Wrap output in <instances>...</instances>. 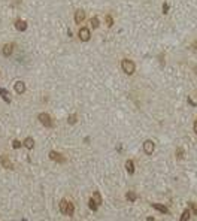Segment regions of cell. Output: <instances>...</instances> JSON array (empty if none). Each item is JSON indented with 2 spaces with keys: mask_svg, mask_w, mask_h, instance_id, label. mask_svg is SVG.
<instances>
[{
  "mask_svg": "<svg viewBox=\"0 0 197 221\" xmlns=\"http://www.w3.org/2000/svg\"><path fill=\"white\" fill-rule=\"evenodd\" d=\"M142 148H143V152H145L146 155H151V154L155 151V144H154L151 139H146L145 142H143Z\"/></svg>",
  "mask_w": 197,
  "mask_h": 221,
  "instance_id": "obj_5",
  "label": "cell"
},
{
  "mask_svg": "<svg viewBox=\"0 0 197 221\" xmlns=\"http://www.w3.org/2000/svg\"><path fill=\"white\" fill-rule=\"evenodd\" d=\"M84 19H85V12H84L82 9H78V11L75 12V23H76V24H81Z\"/></svg>",
  "mask_w": 197,
  "mask_h": 221,
  "instance_id": "obj_10",
  "label": "cell"
},
{
  "mask_svg": "<svg viewBox=\"0 0 197 221\" xmlns=\"http://www.w3.org/2000/svg\"><path fill=\"white\" fill-rule=\"evenodd\" d=\"M126 170H127L128 175H134L136 167H134V161L133 160H127L126 161Z\"/></svg>",
  "mask_w": 197,
  "mask_h": 221,
  "instance_id": "obj_11",
  "label": "cell"
},
{
  "mask_svg": "<svg viewBox=\"0 0 197 221\" xmlns=\"http://www.w3.org/2000/svg\"><path fill=\"white\" fill-rule=\"evenodd\" d=\"M12 51H14V43H12V42H8V43L3 45L2 54H3L5 57H9V55H12Z\"/></svg>",
  "mask_w": 197,
  "mask_h": 221,
  "instance_id": "obj_8",
  "label": "cell"
},
{
  "mask_svg": "<svg viewBox=\"0 0 197 221\" xmlns=\"http://www.w3.org/2000/svg\"><path fill=\"white\" fill-rule=\"evenodd\" d=\"M104 19H106V24H108V27H112V25H114V18L110 17V15H106V18H104Z\"/></svg>",
  "mask_w": 197,
  "mask_h": 221,
  "instance_id": "obj_24",
  "label": "cell"
},
{
  "mask_svg": "<svg viewBox=\"0 0 197 221\" xmlns=\"http://www.w3.org/2000/svg\"><path fill=\"white\" fill-rule=\"evenodd\" d=\"M151 206H152V208H154L155 211L161 212V214H169V209H167V206H164V205H161V203H151Z\"/></svg>",
  "mask_w": 197,
  "mask_h": 221,
  "instance_id": "obj_13",
  "label": "cell"
},
{
  "mask_svg": "<svg viewBox=\"0 0 197 221\" xmlns=\"http://www.w3.org/2000/svg\"><path fill=\"white\" fill-rule=\"evenodd\" d=\"M0 96L3 97V100H5L6 103H11V96H9V93L6 91L5 88H0Z\"/></svg>",
  "mask_w": 197,
  "mask_h": 221,
  "instance_id": "obj_17",
  "label": "cell"
},
{
  "mask_svg": "<svg viewBox=\"0 0 197 221\" xmlns=\"http://www.w3.org/2000/svg\"><path fill=\"white\" fill-rule=\"evenodd\" d=\"M193 128H194V133L197 134V120L194 121V124H193Z\"/></svg>",
  "mask_w": 197,
  "mask_h": 221,
  "instance_id": "obj_27",
  "label": "cell"
},
{
  "mask_svg": "<svg viewBox=\"0 0 197 221\" xmlns=\"http://www.w3.org/2000/svg\"><path fill=\"white\" fill-rule=\"evenodd\" d=\"M15 29L18 31H25L27 30V23H25L24 19H17L15 21Z\"/></svg>",
  "mask_w": 197,
  "mask_h": 221,
  "instance_id": "obj_12",
  "label": "cell"
},
{
  "mask_svg": "<svg viewBox=\"0 0 197 221\" xmlns=\"http://www.w3.org/2000/svg\"><path fill=\"white\" fill-rule=\"evenodd\" d=\"M188 209L191 214H194V215H197V203L196 202H188Z\"/></svg>",
  "mask_w": 197,
  "mask_h": 221,
  "instance_id": "obj_19",
  "label": "cell"
},
{
  "mask_svg": "<svg viewBox=\"0 0 197 221\" xmlns=\"http://www.w3.org/2000/svg\"><path fill=\"white\" fill-rule=\"evenodd\" d=\"M146 221H157V220H155L154 217H148V218H146Z\"/></svg>",
  "mask_w": 197,
  "mask_h": 221,
  "instance_id": "obj_30",
  "label": "cell"
},
{
  "mask_svg": "<svg viewBox=\"0 0 197 221\" xmlns=\"http://www.w3.org/2000/svg\"><path fill=\"white\" fill-rule=\"evenodd\" d=\"M37 118H39V121H41V124L45 126L47 128H52V127H54V121H52L51 115L48 112H41Z\"/></svg>",
  "mask_w": 197,
  "mask_h": 221,
  "instance_id": "obj_3",
  "label": "cell"
},
{
  "mask_svg": "<svg viewBox=\"0 0 197 221\" xmlns=\"http://www.w3.org/2000/svg\"><path fill=\"white\" fill-rule=\"evenodd\" d=\"M126 199L128 200V202H136V200H137V194L134 191H127L126 193Z\"/></svg>",
  "mask_w": 197,
  "mask_h": 221,
  "instance_id": "obj_16",
  "label": "cell"
},
{
  "mask_svg": "<svg viewBox=\"0 0 197 221\" xmlns=\"http://www.w3.org/2000/svg\"><path fill=\"white\" fill-rule=\"evenodd\" d=\"M58 208H60V211L63 215H67V217H73L75 214V205L70 202V200L67 199H61L60 200V205H58Z\"/></svg>",
  "mask_w": 197,
  "mask_h": 221,
  "instance_id": "obj_1",
  "label": "cell"
},
{
  "mask_svg": "<svg viewBox=\"0 0 197 221\" xmlns=\"http://www.w3.org/2000/svg\"><path fill=\"white\" fill-rule=\"evenodd\" d=\"M175 155H176V160H182L184 158V149L178 148V149H176V152H175Z\"/></svg>",
  "mask_w": 197,
  "mask_h": 221,
  "instance_id": "obj_23",
  "label": "cell"
},
{
  "mask_svg": "<svg viewBox=\"0 0 197 221\" xmlns=\"http://www.w3.org/2000/svg\"><path fill=\"white\" fill-rule=\"evenodd\" d=\"M121 67L124 70V73L126 75H133L134 70H136V64L133 60H128V58H124L121 61Z\"/></svg>",
  "mask_w": 197,
  "mask_h": 221,
  "instance_id": "obj_2",
  "label": "cell"
},
{
  "mask_svg": "<svg viewBox=\"0 0 197 221\" xmlns=\"http://www.w3.org/2000/svg\"><path fill=\"white\" fill-rule=\"evenodd\" d=\"M14 90H15L18 94H24L25 93V84L23 81H17L14 84Z\"/></svg>",
  "mask_w": 197,
  "mask_h": 221,
  "instance_id": "obj_9",
  "label": "cell"
},
{
  "mask_svg": "<svg viewBox=\"0 0 197 221\" xmlns=\"http://www.w3.org/2000/svg\"><path fill=\"white\" fill-rule=\"evenodd\" d=\"M49 160H52V161H55V163H60V164H63V163H66V157L61 154V152H58V151H49Z\"/></svg>",
  "mask_w": 197,
  "mask_h": 221,
  "instance_id": "obj_4",
  "label": "cell"
},
{
  "mask_svg": "<svg viewBox=\"0 0 197 221\" xmlns=\"http://www.w3.org/2000/svg\"><path fill=\"white\" fill-rule=\"evenodd\" d=\"M88 208H90V209L93 211V212H96V211L98 209V205L93 200V197H90V200H88Z\"/></svg>",
  "mask_w": 197,
  "mask_h": 221,
  "instance_id": "obj_18",
  "label": "cell"
},
{
  "mask_svg": "<svg viewBox=\"0 0 197 221\" xmlns=\"http://www.w3.org/2000/svg\"><path fill=\"white\" fill-rule=\"evenodd\" d=\"M191 48H193V49H197V41H194V42L191 43Z\"/></svg>",
  "mask_w": 197,
  "mask_h": 221,
  "instance_id": "obj_29",
  "label": "cell"
},
{
  "mask_svg": "<svg viewBox=\"0 0 197 221\" xmlns=\"http://www.w3.org/2000/svg\"><path fill=\"white\" fill-rule=\"evenodd\" d=\"M21 145H23V144H21V142H19V140H17V139H15L14 142H12V148H14V149H18V148L21 146Z\"/></svg>",
  "mask_w": 197,
  "mask_h": 221,
  "instance_id": "obj_25",
  "label": "cell"
},
{
  "mask_svg": "<svg viewBox=\"0 0 197 221\" xmlns=\"http://www.w3.org/2000/svg\"><path fill=\"white\" fill-rule=\"evenodd\" d=\"M76 121H78V115H76V114H72V115H69V118H67V122H69L70 126L76 124Z\"/></svg>",
  "mask_w": 197,
  "mask_h": 221,
  "instance_id": "obj_21",
  "label": "cell"
},
{
  "mask_svg": "<svg viewBox=\"0 0 197 221\" xmlns=\"http://www.w3.org/2000/svg\"><path fill=\"white\" fill-rule=\"evenodd\" d=\"M91 197H93V200H94V202L98 205V206H100L102 203H103V199H102V194L100 193H98V191H94L93 193V196H91Z\"/></svg>",
  "mask_w": 197,
  "mask_h": 221,
  "instance_id": "obj_15",
  "label": "cell"
},
{
  "mask_svg": "<svg viewBox=\"0 0 197 221\" xmlns=\"http://www.w3.org/2000/svg\"><path fill=\"white\" fill-rule=\"evenodd\" d=\"M188 103H190V105H191V106H196V103L193 102V99H191V97H188Z\"/></svg>",
  "mask_w": 197,
  "mask_h": 221,
  "instance_id": "obj_28",
  "label": "cell"
},
{
  "mask_svg": "<svg viewBox=\"0 0 197 221\" xmlns=\"http://www.w3.org/2000/svg\"><path fill=\"white\" fill-rule=\"evenodd\" d=\"M23 145H24L25 148H27L29 151H31V149L35 148V139H33V138H30V136H29V138H25V139H24Z\"/></svg>",
  "mask_w": 197,
  "mask_h": 221,
  "instance_id": "obj_14",
  "label": "cell"
},
{
  "mask_svg": "<svg viewBox=\"0 0 197 221\" xmlns=\"http://www.w3.org/2000/svg\"><path fill=\"white\" fill-rule=\"evenodd\" d=\"M0 163H2V166H3L5 169H12V167H14V164H12L11 158H9V157H8V155H6V154L0 155Z\"/></svg>",
  "mask_w": 197,
  "mask_h": 221,
  "instance_id": "obj_7",
  "label": "cell"
},
{
  "mask_svg": "<svg viewBox=\"0 0 197 221\" xmlns=\"http://www.w3.org/2000/svg\"><path fill=\"white\" fill-rule=\"evenodd\" d=\"M167 11H169V5L164 3V5H163V12H164V14H167Z\"/></svg>",
  "mask_w": 197,
  "mask_h": 221,
  "instance_id": "obj_26",
  "label": "cell"
},
{
  "mask_svg": "<svg viewBox=\"0 0 197 221\" xmlns=\"http://www.w3.org/2000/svg\"><path fill=\"white\" fill-rule=\"evenodd\" d=\"M190 217H191V212H190V209L187 208V209L182 212V215H181V221H188Z\"/></svg>",
  "mask_w": 197,
  "mask_h": 221,
  "instance_id": "obj_20",
  "label": "cell"
},
{
  "mask_svg": "<svg viewBox=\"0 0 197 221\" xmlns=\"http://www.w3.org/2000/svg\"><path fill=\"white\" fill-rule=\"evenodd\" d=\"M78 36H79V39L82 42H88L90 37H91V31L87 27H81L79 31H78Z\"/></svg>",
  "mask_w": 197,
  "mask_h": 221,
  "instance_id": "obj_6",
  "label": "cell"
},
{
  "mask_svg": "<svg viewBox=\"0 0 197 221\" xmlns=\"http://www.w3.org/2000/svg\"><path fill=\"white\" fill-rule=\"evenodd\" d=\"M100 25V21H98V17H93L91 18V27L93 29H97Z\"/></svg>",
  "mask_w": 197,
  "mask_h": 221,
  "instance_id": "obj_22",
  "label": "cell"
}]
</instances>
